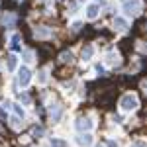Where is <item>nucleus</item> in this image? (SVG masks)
Returning a JSON list of instances; mask_svg holds the SVG:
<instances>
[{"instance_id": "obj_16", "label": "nucleus", "mask_w": 147, "mask_h": 147, "mask_svg": "<svg viewBox=\"0 0 147 147\" xmlns=\"http://www.w3.org/2000/svg\"><path fill=\"white\" fill-rule=\"evenodd\" d=\"M43 134H45L43 125H35V127H34V137H41Z\"/></svg>"}, {"instance_id": "obj_25", "label": "nucleus", "mask_w": 147, "mask_h": 147, "mask_svg": "<svg viewBox=\"0 0 147 147\" xmlns=\"http://www.w3.org/2000/svg\"><path fill=\"white\" fill-rule=\"evenodd\" d=\"M96 71H98V73H104V67H102L100 63H98V65H96Z\"/></svg>"}, {"instance_id": "obj_4", "label": "nucleus", "mask_w": 147, "mask_h": 147, "mask_svg": "<svg viewBox=\"0 0 147 147\" xmlns=\"http://www.w3.org/2000/svg\"><path fill=\"white\" fill-rule=\"evenodd\" d=\"M61 114H63V106H61V104H51V106H49V116H51V120H53V122H59V120H61Z\"/></svg>"}, {"instance_id": "obj_14", "label": "nucleus", "mask_w": 147, "mask_h": 147, "mask_svg": "<svg viewBox=\"0 0 147 147\" xmlns=\"http://www.w3.org/2000/svg\"><path fill=\"white\" fill-rule=\"evenodd\" d=\"M61 61H63V63H71V61H73V53H71V51L61 53Z\"/></svg>"}, {"instance_id": "obj_21", "label": "nucleus", "mask_w": 147, "mask_h": 147, "mask_svg": "<svg viewBox=\"0 0 147 147\" xmlns=\"http://www.w3.org/2000/svg\"><path fill=\"white\" fill-rule=\"evenodd\" d=\"M129 147H147V143H145V141H134Z\"/></svg>"}, {"instance_id": "obj_24", "label": "nucleus", "mask_w": 147, "mask_h": 147, "mask_svg": "<svg viewBox=\"0 0 147 147\" xmlns=\"http://www.w3.org/2000/svg\"><path fill=\"white\" fill-rule=\"evenodd\" d=\"M80 26H82V24H80V22H75V24H73V30L77 32V30H80Z\"/></svg>"}, {"instance_id": "obj_5", "label": "nucleus", "mask_w": 147, "mask_h": 147, "mask_svg": "<svg viewBox=\"0 0 147 147\" xmlns=\"http://www.w3.org/2000/svg\"><path fill=\"white\" fill-rule=\"evenodd\" d=\"M75 127H77L79 131H88V129H92V122L88 118H79L77 124H75Z\"/></svg>"}, {"instance_id": "obj_13", "label": "nucleus", "mask_w": 147, "mask_h": 147, "mask_svg": "<svg viewBox=\"0 0 147 147\" xmlns=\"http://www.w3.org/2000/svg\"><path fill=\"white\" fill-rule=\"evenodd\" d=\"M16 63H18L16 55H8V71H14L16 69Z\"/></svg>"}, {"instance_id": "obj_17", "label": "nucleus", "mask_w": 147, "mask_h": 147, "mask_svg": "<svg viewBox=\"0 0 147 147\" xmlns=\"http://www.w3.org/2000/svg\"><path fill=\"white\" fill-rule=\"evenodd\" d=\"M108 63H110V65H118V63H120V61H118V55L108 53Z\"/></svg>"}, {"instance_id": "obj_15", "label": "nucleus", "mask_w": 147, "mask_h": 147, "mask_svg": "<svg viewBox=\"0 0 147 147\" xmlns=\"http://www.w3.org/2000/svg\"><path fill=\"white\" fill-rule=\"evenodd\" d=\"M51 147H67V141H63V139H51Z\"/></svg>"}, {"instance_id": "obj_9", "label": "nucleus", "mask_w": 147, "mask_h": 147, "mask_svg": "<svg viewBox=\"0 0 147 147\" xmlns=\"http://www.w3.org/2000/svg\"><path fill=\"white\" fill-rule=\"evenodd\" d=\"M92 53H94V47H92V45L82 47V53H80V55H82V61H88V59L92 57Z\"/></svg>"}, {"instance_id": "obj_27", "label": "nucleus", "mask_w": 147, "mask_h": 147, "mask_svg": "<svg viewBox=\"0 0 147 147\" xmlns=\"http://www.w3.org/2000/svg\"><path fill=\"white\" fill-rule=\"evenodd\" d=\"M98 147H104V145H98Z\"/></svg>"}, {"instance_id": "obj_20", "label": "nucleus", "mask_w": 147, "mask_h": 147, "mask_svg": "<svg viewBox=\"0 0 147 147\" xmlns=\"http://www.w3.org/2000/svg\"><path fill=\"white\" fill-rule=\"evenodd\" d=\"M14 110H16V116H18V118H24V108L22 106H14Z\"/></svg>"}, {"instance_id": "obj_1", "label": "nucleus", "mask_w": 147, "mask_h": 147, "mask_svg": "<svg viewBox=\"0 0 147 147\" xmlns=\"http://www.w3.org/2000/svg\"><path fill=\"white\" fill-rule=\"evenodd\" d=\"M137 104H139V102H137L136 94H124L122 100H120V106H122L124 112H131V110H136Z\"/></svg>"}, {"instance_id": "obj_23", "label": "nucleus", "mask_w": 147, "mask_h": 147, "mask_svg": "<svg viewBox=\"0 0 147 147\" xmlns=\"http://www.w3.org/2000/svg\"><path fill=\"white\" fill-rule=\"evenodd\" d=\"M20 100L28 104V102H30V96H28V94H20Z\"/></svg>"}, {"instance_id": "obj_8", "label": "nucleus", "mask_w": 147, "mask_h": 147, "mask_svg": "<svg viewBox=\"0 0 147 147\" xmlns=\"http://www.w3.org/2000/svg\"><path fill=\"white\" fill-rule=\"evenodd\" d=\"M114 28H116V30H120V32L125 30V28H127V20L122 18V16H116V18H114Z\"/></svg>"}, {"instance_id": "obj_18", "label": "nucleus", "mask_w": 147, "mask_h": 147, "mask_svg": "<svg viewBox=\"0 0 147 147\" xmlns=\"http://www.w3.org/2000/svg\"><path fill=\"white\" fill-rule=\"evenodd\" d=\"M39 82H41V84H45V82H47V73H45V71H39Z\"/></svg>"}, {"instance_id": "obj_3", "label": "nucleus", "mask_w": 147, "mask_h": 147, "mask_svg": "<svg viewBox=\"0 0 147 147\" xmlns=\"http://www.w3.org/2000/svg\"><path fill=\"white\" fill-rule=\"evenodd\" d=\"M141 10V2L139 0H124V12L125 14H137Z\"/></svg>"}, {"instance_id": "obj_7", "label": "nucleus", "mask_w": 147, "mask_h": 147, "mask_svg": "<svg viewBox=\"0 0 147 147\" xmlns=\"http://www.w3.org/2000/svg\"><path fill=\"white\" fill-rule=\"evenodd\" d=\"M77 143H79L80 147H88L92 143V136L90 134H80V136L77 137Z\"/></svg>"}, {"instance_id": "obj_6", "label": "nucleus", "mask_w": 147, "mask_h": 147, "mask_svg": "<svg viewBox=\"0 0 147 147\" xmlns=\"http://www.w3.org/2000/svg\"><path fill=\"white\" fill-rule=\"evenodd\" d=\"M98 14H100V6H98V4H90V6H86V18H88V20H94Z\"/></svg>"}, {"instance_id": "obj_28", "label": "nucleus", "mask_w": 147, "mask_h": 147, "mask_svg": "<svg viewBox=\"0 0 147 147\" xmlns=\"http://www.w3.org/2000/svg\"><path fill=\"white\" fill-rule=\"evenodd\" d=\"M145 86H147V82H145Z\"/></svg>"}, {"instance_id": "obj_12", "label": "nucleus", "mask_w": 147, "mask_h": 147, "mask_svg": "<svg viewBox=\"0 0 147 147\" xmlns=\"http://www.w3.org/2000/svg\"><path fill=\"white\" fill-rule=\"evenodd\" d=\"M49 35H51V30H47V28L35 30V37H39V39H43V37H49Z\"/></svg>"}, {"instance_id": "obj_2", "label": "nucleus", "mask_w": 147, "mask_h": 147, "mask_svg": "<svg viewBox=\"0 0 147 147\" xmlns=\"http://www.w3.org/2000/svg\"><path fill=\"white\" fill-rule=\"evenodd\" d=\"M30 80H32V73H30V69H28V67H20V71H18V84H20L22 88H26V86L30 84Z\"/></svg>"}, {"instance_id": "obj_19", "label": "nucleus", "mask_w": 147, "mask_h": 147, "mask_svg": "<svg viewBox=\"0 0 147 147\" xmlns=\"http://www.w3.org/2000/svg\"><path fill=\"white\" fill-rule=\"evenodd\" d=\"M32 57H34V53H32L30 49H26V51H24V59H26V61H34Z\"/></svg>"}, {"instance_id": "obj_11", "label": "nucleus", "mask_w": 147, "mask_h": 147, "mask_svg": "<svg viewBox=\"0 0 147 147\" xmlns=\"http://www.w3.org/2000/svg\"><path fill=\"white\" fill-rule=\"evenodd\" d=\"M14 22H16V16H14V14H6V16L2 18V24H4L6 28H12Z\"/></svg>"}, {"instance_id": "obj_10", "label": "nucleus", "mask_w": 147, "mask_h": 147, "mask_svg": "<svg viewBox=\"0 0 147 147\" xmlns=\"http://www.w3.org/2000/svg\"><path fill=\"white\" fill-rule=\"evenodd\" d=\"M20 39H22V37H20V34H14V35H12L10 45H12V49H14V51H20Z\"/></svg>"}, {"instance_id": "obj_26", "label": "nucleus", "mask_w": 147, "mask_h": 147, "mask_svg": "<svg viewBox=\"0 0 147 147\" xmlns=\"http://www.w3.org/2000/svg\"><path fill=\"white\" fill-rule=\"evenodd\" d=\"M106 145H108V147H118V145H116V141H108Z\"/></svg>"}, {"instance_id": "obj_22", "label": "nucleus", "mask_w": 147, "mask_h": 147, "mask_svg": "<svg viewBox=\"0 0 147 147\" xmlns=\"http://www.w3.org/2000/svg\"><path fill=\"white\" fill-rule=\"evenodd\" d=\"M12 125H14V127H20V120H18V118H16V116H14V118H12Z\"/></svg>"}]
</instances>
